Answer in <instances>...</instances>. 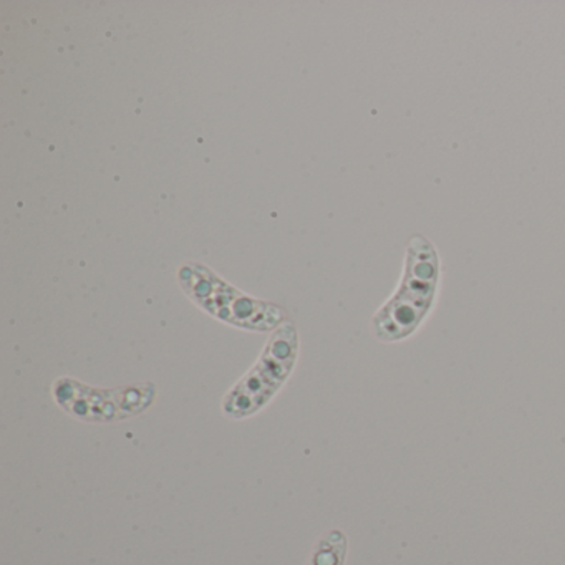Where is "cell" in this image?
<instances>
[{
  "label": "cell",
  "mask_w": 565,
  "mask_h": 565,
  "mask_svg": "<svg viewBox=\"0 0 565 565\" xmlns=\"http://www.w3.org/2000/svg\"><path fill=\"white\" fill-rule=\"evenodd\" d=\"M439 279L441 260L435 244L416 234L406 247L403 276L395 294L373 316V335L386 343L409 339L435 309Z\"/></svg>",
  "instance_id": "cell-1"
},
{
  "label": "cell",
  "mask_w": 565,
  "mask_h": 565,
  "mask_svg": "<svg viewBox=\"0 0 565 565\" xmlns=\"http://www.w3.org/2000/svg\"><path fill=\"white\" fill-rule=\"evenodd\" d=\"M177 280L194 306L234 329L273 333L289 322L284 307L243 292L204 264L184 263Z\"/></svg>",
  "instance_id": "cell-2"
},
{
  "label": "cell",
  "mask_w": 565,
  "mask_h": 565,
  "mask_svg": "<svg viewBox=\"0 0 565 565\" xmlns=\"http://www.w3.org/2000/svg\"><path fill=\"white\" fill-rule=\"evenodd\" d=\"M299 350V332L292 322L274 330L257 362L224 395V415L246 419L266 408L292 376Z\"/></svg>",
  "instance_id": "cell-3"
},
{
  "label": "cell",
  "mask_w": 565,
  "mask_h": 565,
  "mask_svg": "<svg viewBox=\"0 0 565 565\" xmlns=\"http://www.w3.org/2000/svg\"><path fill=\"white\" fill-rule=\"evenodd\" d=\"M55 403L67 415L87 423H115L134 418L147 412L157 398V386L151 383L97 388L64 376L52 388Z\"/></svg>",
  "instance_id": "cell-4"
}]
</instances>
